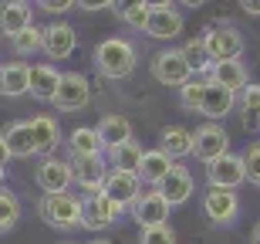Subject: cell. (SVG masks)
Returning a JSON list of instances; mask_svg holds the SVG:
<instances>
[{
    "instance_id": "cell-1",
    "label": "cell",
    "mask_w": 260,
    "mask_h": 244,
    "mask_svg": "<svg viewBox=\"0 0 260 244\" xmlns=\"http://www.w3.org/2000/svg\"><path fill=\"white\" fill-rule=\"evenodd\" d=\"M95 68L112 82H122L135 71V48L125 38H105L95 48Z\"/></svg>"
},
{
    "instance_id": "cell-2",
    "label": "cell",
    "mask_w": 260,
    "mask_h": 244,
    "mask_svg": "<svg viewBox=\"0 0 260 244\" xmlns=\"http://www.w3.org/2000/svg\"><path fill=\"white\" fill-rule=\"evenodd\" d=\"M38 214L44 224L58 227V231H78L81 227V200L64 194H44L38 204Z\"/></svg>"
},
{
    "instance_id": "cell-3",
    "label": "cell",
    "mask_w": 260,
    "mask_h": 244,
    "mask_svg": "<svg viewBox=\"0 0 260 244\" xmlns=\"http://www.w3.org/2000/svg\"><path fill=\"white\" fill-rule=\"evenodd\" d=\"M203 44L210 51V61H226V58H240L243 48H247V38L233 24H216L203 34Z\"/></svg>"
},
{
    "instance_id": "cell-4",
    "label": "cell",
    "mask_w": 260,
    "mask_h": 244,
    "mask_svg": "<svg viewBox=\"0 0 260 244\" xmlns=\"http://www.w3.org/2000/svg\"><path fill=\"white\" fill-rule=\"evenodd\" d=\"M149 68H152V78L159 85H169V88H183L186 82L193 78V71H189V65H186L179 48H166L159 55H152V65Z\"/></svg>"
},
{
    "instance_id": "cell-5",
    "label": "cell",
    "mask_w": 260,
    "mask_h": 244,
    "mask_svg": "<svg viewBox=\"0 0 260 244\" xmlns=\"http://www.w3.org/2000/svg\"><path fill=\"white\" fill-rule=\"evenodd\" d=\"M91 102V85L81 71H61L58 92H54V105L61 112H81Z\"/></svg>"
},
{
    "instance_id": "cell-6",
    "label": "cell",
    "mask_w": 260,
    "mask_h": 244,
    "mask_svg": "<svg viewBox=\"0 0 260 244\" xmlns=\"http://www.w3.org/2000/svg\"><path fill=\"white\" fill-rule=\"evenodd\" d=\"M203 214L210 217L213 224H233L237 217H240V197L237 190H223V186H206V194H203Z\"/></svg>"
},
{
    "instance_id": "cell-7",
    "label": "cell",
    "mask_w": 260,
    "mask_h": 244,
    "mask_svg": "<svg viewBox=\"0 0 260 244\" xmlns=\"http://www.w3.org/2000/svg\"><path fill=\"white\" fill-rule=\"evenodd\" d=\"M230 153V132L220 126V122H206L193 132V156L203 163H213Z\"/></svg>"
},
{
    "instance_id": "cell-8",
    "label": "cell",
    "mask_w": 260,
    "mask_h": 244,
    "mask_svg": "<svg viewBox=\"0 0 260 244\" xmlns=\"http://www.w3.org/2000/svg\"><path fill=\"white\" fill-rule=\"evenodd\" d=\"M68 163H71V176H75V183L81 186L88 197L102 194V183H105L108 170H112L105 156H68Z\"/></svg>"
},
{
    "instance_id": "cell-9",
    "label": "cell",
    "mask_w": 260,
    "mask_h": 244,
    "mask_svg": "<svg viewBox=\"0 0 260 244\" xmlns=\"http://www.w3.org/2000/svg\"><path fill=\"white\" fill-rule=\"evenodd\" d=\"M34 183L44 190V194H64L68 186L75 183L71 176V163L58 156H41L38 170H34Z\"/></svg>"
},
{
    "instance_id": "cell-10",
    "label": "cell",
    "mask_w": 260,
    "mask_h": 244,
    "mask_svg": "<svg viewBox=\"0 0 260 244\" xmlns=\"http://www.w3.org/2000/svg\"><path fill=\"white\" fill-rule=\"evenodd\" d=\"M102 194L112 200V204H118L122 210H128V207L142 197V180L135 173H122V170H108L105 183H102Z\"/></svg>"
},
{
    "instance_id": "cell-11",
    "label": "cell",
    "mask_w": 260,
    "mask_h": 244,
    "mask_svg": "<svg viewBox=\"0 0 260 244\" xmlns=\"http://www.w3.org/2000/svg\"><path fill=\"white\" fill-rule=\"evenodd\" d=\"M122 214H125V210L118 204H112L105 194H91L85 204H81V227H88V231H105V227H112Z\"/></svg>"
},
{
    "instance_id": "cell-12",
    "label": "cell",
    "mask_w": 260,
    "mask_h": 244,
    "mask_svg": "<svg viewBox=\"0 0 260 244\" xmlns=\"http://www.w3.org/2000/svg\"><path fill=\"white\" fill-rule=\"evenodd\" d=\"M247 180V170H243V159L226 153V156L206 163V183L210 186H223V190H237V186Z\"/></svg>"
},
{
    "instance_id": "cell-13",
    "label": "cell",
    "mask_w": 260,
    "mask_h": 244,
    "mask_svg": "<svg viewBox=\"0 0 260 244\" xmlns=\"http://www.w3.org/2000/svg\"><path fill=\"white\" fill-rule=\"evenodd\" d=\"M237 109V95H233L230 88L216 85L213 78H206V88H203V98H200V116H206L210 122H220L226 119Z\"/></svg>"
},
{
    "instance_id": "cell-14",
    "label": "cell",
    "mask_w": 260,
    "mask_h": 244,
    "mask_svg": "<svg viewBox=\"0 0 260 244\" xmlns=\"http://www.w3.org/2000/svg\"><path fill=\"white\" fill-rule=\"evenodd\" d=\"M155 190H159V197H162L169 207H179V204H186V200L193 197L196 180H193V173H189L186 166H173V170H169V176H166Z\"/></svg>"
},
{
    "instance_id": "cell-15",
    "label": "cell",
    "mask_w": 260,
    "mask_h": 244,
    "mask_svg": "<svg viewBox=\"0 0 260 244\" xmlns=\"http://www.w3.org/2000/svg\"><path fill=\"white\" fill-rule=\"evenodd\" d=\"M78 44V34L75 28L68 24V20H54V24H48L44 28V44H41V51L48 55V58H71V51H75Z\"/></svg>"
},
{
    "instance_id": "cell-16",
    "label": "cell",
    "mask_w": 260,
    "mask_h": 244,
    "mask_svg": "<svg viewBox=\"0 0 260 244\" xmlns=\"http://www.w3.org/2000/svg\"><path fill=\"white\" fill-rule=\"evenodd\" d=\"M128 210H132V221L139 227H155V224H166L169 221V210L173 207L159 197V190H152V194H142Z\"/></svg>"
},
{
    "instance_id": "cell-17",
    "label": "cell",
    "mask_w": 260,
    "mask_h": 244,
    "mask_svg": "<svg viewBox=\"0 0 260 244\" xmlns=\"http://www.w3.org/2000/svg\"><path fill=\"white\" fill-rule=\"evenodd\" d=\"M145 34L152 41H173L179 38V31H183V14L176 7H162V10H149V17H145Z\"/></svg>"
},
{
    "instance_id": "cell-18",
    "label": "cell",
    "mask_w": 260,
    "mask_h": 244,
    "mask_svg": "<svg viewBox=\"0 0 260 244\" xmlns=\"http://www.w3.org/2000/svg\"><path fill=\"white\" fill-rule=\"evenodd\" d=\"M206 78H213L216 85L230 88L233 95H240L243 88L250 85L247 82V65H243L240 58H226V61H213L210 71H206Z\"/></svg>"
},
{
    "instance_id": "cell-19",
    "label": "cell",
    "mask_w": 260,
    "mask_h": 244,
    "mask_svg": "<svg viewBox=\"0 0 260 244\" xmlns=\"http://www.w3.org/2000/svg\"><path fill=\"white\" fill-rule=\"evenodd\" d=\"M27 126H30V136H34V149H38V156H51V153L58 149V143H61V126H58V119H51V116H34Z\"/></svg>"
},
{
    "instance_id": "cell-20",
    "label": "cell",
    "mask_w": 260,
    "mask_h": 244,
    "mask_svg": "<svg viewBox=\"0 0 260 244\" xmlns=\"http://www.w3.org/2000/svg\"><path fill=\"white\" fill-rule=\"evenodd\" d=\"M30 92V68L24 61H10L0 68V95L4 98H20Z\"/></svg>"
},
{
    "instance_id": "cell-21",
    "label": "cell",
    "mask_w": 260,
    "mask_h": 244,
    "mask_svg": "<svg viewBox=\"0 0 260 244\" xmlns=\"http://www.w3.org/2000/svg\"><path fill=\"white\" fill-rule=\"evenodd\" d=\"M173 166L176 163L166 156L159 146H155V149H145V153H142V163H139V180H142V183H149V186H159L166 176H169V170H173Z\"/></svg>"
},
{
    "instance_id": "cell-22",
    "label": "cell",
    "mask_w": 260,
    "mask_h": 244,
    "mask_svg": "<svg viewBox=\"0 0 260 244\" xmlns=\"http://www.w3.org/2000/svg\"><path fill=\"white\" fill-rule=\"evenodd\" d=\"M4 143L10 149V159H30L38 156V149H34V136H30V126L20 119V122H10L4 129Z\"/></svg>"
},
{
    "instance_id": "cell-23",
    "label": "cell",
    "mask_w": 260,
    "mask_h": 244,
    "mask_svg": "<svg viewBox=\"0 0 260 244\" xmlns=\"http://www.w3.org/2000/svg\"><path fill=\"white\" fill-rule=\"evenodd\" d=\"M34 20H30V7L24 0H7V4H0V34L4 38H14L20 34L24 28H30Z\"/></svg>"
},
{
    "instance_id": "cell-24",
    "label": "cell",
    "mask_w": 260,
    "mask_h": 244,
    "mask_svg": "<svg viewBox=\"0 0 260 244\" xmlns=\"http://www.w3.org/2000/svg\"><path fill=\"white\" fill-rule=\"evenodd\" d=\"M61 71L54 65H30V95L38 102H54Z\"/></svg>"
},
{
    "instance_id": "cell-25",
    "label": "cell",
    "mask_w": 260,
    "mask_h": 244,
    "mask_svg": "<svg viewBox=\"0 0 260 244\" xmlns=\"http://www.w3.org/2000/svg\"><path fill=\"white\" fill-rule=\"evenodd\" d=\"M159 149H162L169 159H186L193 153V132L183 126H166L159 132Z\"/></svg>"
},
{
    "instance_id": "cell-26",
    "label": "cell",
    "mask_w": 260,
    "mask_h": 244,
    "mask_svg": "<svg viewBox=\"0 0 260 244\" xmlns=\"http://www.w3.org/2000/svg\"><path fill=\"white\" fill-rule=\"evenodd\" d=\"M68 153L71 156H105V143L98 136V129L91 126H78L68 136Z\"/></svg>"
},
{
    "instance_id": "cell-27",
    "label": "cell",
    "mask_w": 260,
    "mask_h": 244,
    "mask_svg": "<svg viewBox=\"0 0 260 244\" xmlns=\"http://www.w3.org/2000/svg\"><path fill=\"white\" fill-rule=\"evenodd\" d=\"M95 129H98V136H102V143H105V153L132 139V122L125 116H105Z\"/></svg>"
},
{
    "instance_id": "cell-28",
    "label": "cell",
    "mask_w": 260,
    "mask_h": 244,
    "mask_svg": "<svg viewBox=\"0 0 260 244\" xmlns=\"http://www.w3.org/2000/svg\"><path fill=\"white\" fill-rule=\"evenodd\" d=\"M142 153H145V149L139 146L135 139H128V143H122V146L108 149V166H112V170H122V173H135V176H139Z\"/></svg>"
},
{
    "instance_id": "cell-29",
    "label": "cell",
    "mask_w": 260,
    "mask_h": 244,
    "mask_svg": "<svg viewBox=\"0 0 260 244\" xmlns=\"http://www.w3.org/2000/svg\"><path fill=\"white\" fill-rule=\"evenodd\" d=\"M41 44H44V28H38V24H30V28H24L20 34L10 38V48H14V55H20V58L38 55Z\"/></svg>"
},
{
    "instance_id": "cell-30",
    "label": "cell",
    "mask_w": 260,
    "mask_h": 244,
    "mask_svg": "<svg viewBox=\"0 0 260 244\" xmlns=\"http://www.w3.org/2000/svg\"><path fill=\"white\" fill-rule=\"evenodd\" d=\"M112 10L115 17L128 28H145V17H149V7L145 0H112Z\"/></svg>"
},
{
    "instance_id": "cell-31",
    "label": "cell",
    "mask_w": 260,
    "mask_h": 244,
    "mask_svg": "<svg viewBox=\"0 0 260 244\" xmlns=\"http://www.w3.org/2000/svg\"><path fill=\"white\" fill-rule=\"evenodd\" d=\"M183 58H186V65H189V71H200V75H206L210 71V51H206V44H203V38H193V41H186L183 48Z\"/></svg>"
},
{
    "instance_id": "cell-32",
    "label": "cell",
    "mask_w": 260,
    "mask_h": 244,
    "mask_svg": "<svg viewBox=\"0 0 260 244\" xmlns=\"http://www.w3.org/2000/svg\"><path fill=\"white\" fill-rule=\"evenodd\" d=\"M17 221H20V200H17V194H10V190L0 186V234L14 231Z\"/></svg>"
},
{
    "instance_id": "cell-33",
    "label": "cell",
    "mask_w": 260,
    "mask_h": 244,
    "mask_svg": "<svg viewBox=\"0 0 260 244\" xmlns=\"http://www.w3.org/2000/svg\"><path fill=\"white\" fill-rule=\"evenodd\" d=\"M237 105H240L247 126L260 122V85H247V88H243L240 95H237Z\"/></svg>"
},
{
    "instance_id": "cell-34",
    "label": "cell",
    "mask_w": 260,
    "mask_h": 244,
    "mask_svg": "<svg viewBox=\"0 0 260 244\" xmlns=\"http://www.w3.org/2000/svg\"><path fill=\"white\" fill-rule=\"evenodd\" d=\"M203 88H206V75H203V78H189L183 88H179V105H183L186 112H200Z\"/></svg>"
},
{
    "instance_id": "cell-35",
    "label": "cell",
    "mask_w": 260,
    "mask_h": 244,
    "mask_svg": "<svg viewBox=\"0 0 260 244\" xmlns=\"http://www.w3.org/2000/svg\"><path fill=\"white\" fill-rule=\"evenodd\" d=\"M139 244H176V234L169 224H155V227H142Z\"/></svg>"
},
{
    "instance_id": "cell-36",
    "label": "cell",
    "mask_w": 260,
    "mask_h": 244,
    "mask_svg": "<svg viewBox=\"0 0 260 244\" xmlns=\"http://www.w3.org/2000/svg\"><path fill=\"white\" fill-rule=\"evenodd\" d=\"M240 159H243V170H247V180H250L253 186H260V139L247 146V153H243Z\"/></svg>"
},
{
    "instance_id": "cell-37",
    "label": "cell",
    "mask_w": 260,
    "mask_h": 244,
    "mask_svg": "<svg viewBox=\"0 0 260 244\" xmlns=\"http://www.w3.org/2000/svg\"><path fill=\"white\" fill-rule=\"evenodd\" d=\"M38 7L44 10V14H54V17H61V14H68L71 7H78V0H38Z\"/></svg>"
},
{
    "instance_id": "cell-38",
    "label": "cell",
    "mask_w": 260,
    "mask_h": 244,
    "mask_svg": "<svg viewBox=\"0 0 260 244\" xmlns=\"http://www.w3.org/2000/svg\"><path fill=\"white\" fill-rule=\"evenodd\" d=\"M78 7L88 10V14H95V10H108V7H112V0H78Z\"/></svg>"
},
{
    "instance_id": "cell-39",
    "label": "cell",
    "mask_w": 260,
    "mask_h": 244,
    "mask_svg": "<svg viewBox=\"0 0 260 244\" xmlns=\"http://www.w3.org/2000/svg\"><path fill=\"white\" fill-rule=\"evenodd\" d=\"M237 4H240L250 17H260V0H237Z\"/></svg>"
},
{
    "instance_id": "cell-40",
    "label": "cell",
    "mask_w": 260,
    "mask_h": 244,
    "mask_svg": "<svg viewBox=\"0 0 260 244\" xmlns=\"http://www.w3.org/2000/svg\"><path fill=\"white\" fill-rule=\"evenodd\" d=\"M7 163H10V149H7V143H4V136H0V166L7 170Z\"/></svg>"
},
{
    "instance_id": "cell-41",
    "label": "cell",
    "mask_w": 260,
    "mask_h": 244,
    "mask_svg": "<svg viewBox=\"0 0 260 244\" xmlns=\"http://www.w3.org/2000/svg\"><path fill=\"white\" fill-rule=\"evenodd\" d=\"M149 10H162V7H173V0H145Z\"/></svg>"
},
{
    "instance_id": "cell-42",
    "label": "cell",
    "mask_w": 260,
    "mask_h": 244,
    "mask_svg": "<svg viewBox=\"0 0 260 244\" xmlns=\"http://www.w3.org/2000/svg\"><path fill=\"white\" fill-rule=\"evenodd\" d=\"M179 4H186V7H189V10H196V7H203L206 0H179Z\"/></svg>"
},
{
    "instance_id": "cell-43",
    "label": "cell",
    "mask_w": 260,
    "mask_h": 244,
    "mask_svg": "<svg viewBox=\"0 0 260 244\" xmlns=\"http://www.w3.org/2000/svg\"><path fill=\"white\" fill-rule=\"evenodd\" d=\"M250 241H253V244H260V224L253 227V234H250Z\"/></svg>"
},
{
    "instance_id": "cell-44",
    "label": "cell",
    "mask_w": 260,
    "mask_h": 244,
    "mask_svg": "<svg viewBox=\"0 0 260 244\" xmlns=\"http://www.w3.org/2000/svg\"><path fill=\"white\" fill-rule=\"evenodd\" d=\"M4 176H7V170H4V166H0V186H4Z\"/></svg>"
},
{
    "instance_id": "cell-45",
    "label": "cell",
    "mask_w": 260,
    "mask_h": 244,
    "mask_svg": "<svg viewBox=\"0 0 260 244\" xmlns=\"http://www.w3.org/2000/svg\"><path fill=\"white\" fill-rule=\"evenodd\" d=\"M91 244H112V241H105V237H98V241H91Z\"/></svg>"
}]
</instances>
